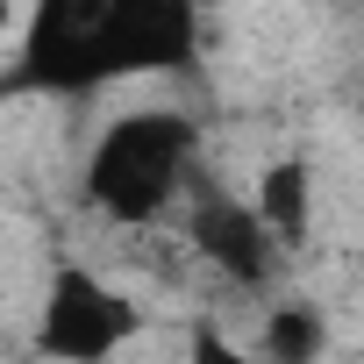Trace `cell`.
Listing matches in <instances>:
<instances>
[{
  "label": "cell",
  "mask_w": 364,
  "mask_h": 364,
  "mask_svg": "<svg viewBox=\"0 0 364 364\" xmlns=\"http://www.w3.org/2000/svg\"><path fill=\"white\" fill-rule=\"evenodd\" d=\"M200 58V0H36L22 79L79 100L129 79H164Z\"/></svg>",
  "instance_id": "6da1fadb"
},
{
  "label": "cell",
  "mask_w": 364,
  "mask_h": 364,
  "mask_svg": "<svg viewBox=\"0 0 364 364\" xmlns=\"http://www.w3.org/2000/svg\"><path fill=\"white\" fill-rule=\"evenodd\" d=\"M200 129L178 107H129L100 129L86 157V208L114 229H150L193 193Z\"/></svg>",
  "instance_id": "7a4b0ae2"
},
{
  "label": "cell",
  "mask_w": 364,
  "mask_h": 364,
  "mask_svg": "<svg viewBox=\"0 0 364 364\" xmlns=\"http://www.w3.org/2000/svg\"><path fill=\"white\" fill-rule=\"evenodd\" d=\"M143 336V307L79 257H58L36 300V350L50 364H107Z\"/></svg>",
  "instance_id": "3957f363"
},
{
  "label": "cell",
  "mask_w": 364,
  "mask_h": 364,
  "mask_svg": "<svg viewBox=\"0 0 364 364\" xmlns=\"http://www.w3.org/2000/svg\"><path fill=\"white\" fill-rule=\"evenodd\" d=\"M193 208H186V236H193V250L222 272V279H236V286H264L272 279V264H279V236L264 229V215L250 208V200H236L229 186H200L193 178V193H186Z\"/></svg>",
  "instance_id": "277c9868"
},
{
  "label": "cell",
  "mask_w": 364,
  "mask_h": 364,
  "mask_svg": "<svg viewBox=\"0 0 364 364\" xmlns=\"http://www.w3.org/2000/svg\"><path fill=\"white\" fill-rule=\"evenodd\" d=\"M250 208L264 215V229H272L279 243H307V222H314V164H307L300 150L272 157V164L257 171V186H250Z\"/></svg>",
  "instance_id": "5b68a950"
},
{
  "label": "cell",
  "mask_w": 364,
  "mask_h": 364,
  "mask_svg": "<svg viewBox=\"0 0 364 364\" xmlns=\"http://www.w3.org/2000/svg\"><path fill=\"white\" fill-rule=\"evenodd\" d=\"M257 350H264L272 364H321V350H328V321H321V307H314V300H279V307L264 314Z\"/></svg>",
  "instance_id": "8992f818"
},
{
  "label": "cell",
  "mask_w": 364,
  "mask_h": 364,
  "mask_svg": "<svg viewBox=\"0 0 364 364\" xmlns=\"http://www.w3.org/2000/svg\"><path fill=\"white\" fill-rule=\"evenodd\" d=\"M186 364H272V357H264V350H243V343H229L222 328L200 321V328L186 336Z\"/></svg>",
  "instance_id": "52a82bcc"
},
{
  "label": "cell",
  "mask_w": 364,
  "mask_h": 364,
  "mask_svg": "<svg viewBox=\"0 0 364 364\" xmlns=\"http://www.w3.org/2000/svg\"><path fill=\"white\" fill-rule=\"evenodd\" d=\"M8 22H15V0H0V36H8Z\"/></svg>",
  "instance_id": "ba28073f"
},
{
  "label": "cell",
  "mask_w": 364,
  "mask_h": 364,
  "mask_svg": "<svg viewBox=\"0 0 364 364\" xmlns=\"http://www.w3.org/2000/svg\"><path fill=\"white\" fill-rule=\"evenodd\" d=\"M200 8H208V0H200Z\"/></svg>",
  "instance_id": "9c48e42d"
}]
</instances>
